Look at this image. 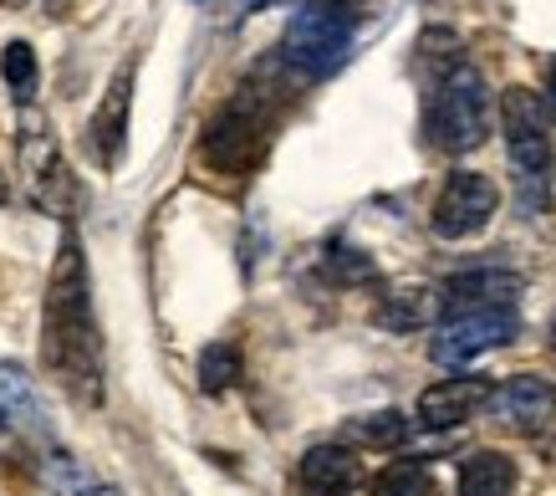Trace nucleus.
Segmentation results:
<instances>
[{"instance_id":"1","label":"nucleus","mask_w":556,"mask_h":496,"mask_svg":"<svg viewBox=\"0 0 556 496\" xmlns=\"http://www.w3.org/2000/svg\"><path fill=\"white\" fill-rule=\"evenodd\" d=\"M41 359L51 379L77 399V405H102V333L98 312H92V276L77 231H62L56 246V266L47 282V302H41Z\"/></svg>"},{"instance_id":"14","label":"nucleus","mask_w":556,"mask_h":496,"mask_svg":"<svg viewBox=\"0 0 556 496\" xmlns=\"http://www.w3.org/2000/svg\"><path fill=\"white\" fill-rule=\"evenodd\" d=\"M36 471H41V481H47L51 496H123L118 486L108 476H98L87 461H77L67 445L47 441L41 450H36Z\"/></svg>"},{"instance_id":"15","label":"nucleus","mask_w":556,"mask_h":496,"mask_svg":"<svg viewBox=\"0 0 556 496\" xmlns=\"http://www.w3.org/2000/svg\"><path fill=\"white\" fill-rule=\"evenodd\" d=\"M296 476H302V486L312 496H348L363 481V466H357V456L348 450V445H312L302 456V466H296Z\"/></svg>"},{"instance_id":"17","label":"nucleus","mask_w":556,"mask_h":496,"mask_svg":"<svg viewBox=\"0 0 556 496\" xmlns=\"http://www.w3.org/2000/svg\"><path fill=\"white\" fill-rule=\"evenodd\" d=\"M439 312V297L424 287H404V292H388L378 312H372V323L388 327V333H419V327L434 323Z\"/></svg>"},{"instance_id":"3","label":"nucleus","mask_w":556,"mask_h":496,"mask_svg":"<svg viewBox=\"0 0 556 496\" xmlns=\"http://www.w3.org/2000/svg\"><path fill=\"white\" fill-rule=\"evenodd\" d=\"M270 134H276V108H270V98H266V92H255V87H240L236 98H230L215 119L204 123L200 159L215 174L245 179V174L266 159Z\"/></svg>"},{"instance_id":"7","label":"nucleus","mask_w":556,"mask_h":496,"mask_svg":"<svg viewBox=\"0 0 556 496\" xmlns=\"http://www.w3.org/2000/svg\"><path fill=\"white\" fill-rule=\"evenodd\" d=\"M495 206H501V189H495L490 174L455 170L444 179V189H439L434 210H429V231H434L439 240H470L490 225Z\"/></svg>"},{"instance_id":"10","label":"nucleus","mask_w":556,"mask_h":496,"mask_svg":"<svg viewBox=\"0 0 556 496\" xmlns=\"http://www.w3.org/2000/svg\"><path fill=\"white\" fill-rule=\"evenodd\" d=\"M134 83H138V67L113 72V83L102 87V103L92 108V119H87V149L98 159L102 170H113L123 154V144H128V123H134Z\"/></svg>"},{"instance_id":"22","label":"nucleus","mask_w":556,"mask_h":496,"mask_svg":"<svg viewBox=\"0 0 556 496\" xmlns=\"http://www.w3.org/2000/svg\"><path fill=\"white\" fill-rule=\"evenodd\" d=\"M321 266H327V276H332V282H342V287H357V282H372V276H378L372 257H363V251H357V246H348V240H332Z\"/></svg>"},{"instance_id":"11","label":"nucleus","mask_w":556,"mask_h":496,"mask_svg":"<svg viewBox=\"0 0 556 496\" xmlns=\"http://www.w3.org/2000/svg\"><path fill=\"white\" fill-rule=\"evenodd\" d=\"M521 297V276L506 272V266H470V272H455L439 292V308L444 318H459V312H495V308H516Z\"/></svg>"},{"instance_id":"27","label":"nucleus","mask_w":556,"mask_h":496,"mask_svg":"<svg viewBox=\"0 0 556 496\" xmlns=\"http://www.w3.org/2000/svg\"><path fill=\"white\" fill-rule=\"evenodd\" d=\"M552 348H556V318H552Z\"/></svg>"},{"instance_id":"24","label":"nucleus","mask_w":556,"mask_h":496,"mask_svg":"<svg viewBox=\"0 0 556 496\" xmlns=\"http://www.w3.org/2000/svg\"><path fill=\"white\" fill-rule=\"evenodd\" d=\"M546 108H552V119H556V62H552V72H546Z\"/></svg>"},{"instance_id":"8","label":"nucleus","mask_w":556,"mask_h":496,"mask_svg":"<svg viewBox=\"0 0 556 496\" xmlns=\"http://www.w3.org/2000/svg\"><path fill=\"white\" fill-rule=\"evenodd\" d=\"M516 308H495V312H459V318H444L429 343L434 363L444 369H459V363H475L480 354L501 348V343L516 338Z\"/></svg>"},{"instance_id":"18","label":"nucleus","mask_w":556,"mask_h":496,"mask_svg":"<svg viewBox=\"0 0 556 496\" xmlns=\"http://www.w3.org/2000/svg\"><path fill=\"white\" fill-rule=\"evenodd\" d=\"M0 77H5V92L16 98V108H31L36 77H41L31 41H5V52H0Z\"/></svg>"},{"instance_id":"2","label":"nucleus","mask_w":556,"mask_h":496,"mask_svg":"<svg viewBox=\"0 0 556 496\" xmlns=\"http://www.w3.org/2000/svg\"><path fill=\"white\" fill-rule=\"evenodd\" d=\"M424 138L434 144L439 154H470L490 138V87L480 77V67L470 62H450L429 83L424 98Z\"/></svg>"},{"instance_id":"23","label":"nucleus","mask_w":556,"mask_h":496,"mask_svg":"<svg viewBox=\"0 0 556 496\" xmlns=\"http://www.w3.org/2000/svg\"><path fill=\"white\" fill-rule=\"evenodd\" d=\"M296 5H317V11H332L348 21H368L378 11V0H296Z\"/></svg>"},{"instance_id":"5","label":"nucleus","mask_w":556,"mask_h":496,"mask_svg":"<svg viewBox=\"0 0 556 496\" xmlns=\"http://www.w3.org/2000/svg\"><path fill=\"white\" fill-rule=\"evenodd\" d=\"M353 41H357V21L317 11V5H302V11H291L287 32H281V62L296 77H306V83H321V77L348 67Z\"/></svg>"},{"instance_id":"4","label":"nucleus","mask_w":556,"mask_h":496,"mask_svg":"<svg viewBox=\"0 0 556 496\" xmlns=\"http://www.w3.org/2000/svg\"><path fill=\"white\" fill-rule=\"evenodd\" d=\"M16 174H21V195L26 206L56 221H72V200H77V179H72L56 128L47 113L21 108V128H16Z\"/></svg>"},{"instance_id":"19","label":"nucleus","mask_w":556,"mask_h":496,"mask_svg":"<svg viewBox=\"0 0 556 496\" xmlns=\"http://www.w3.org/2000/svg\"><path fill=\"white\" fill-rule=\"evenodd\" d=\"M368 496H434V476L424 461H388L378 476H372Z\"/></svg>"},{"instance_id":"6","label":"nucleus","mask_w":556,"mask_h":496,"mask_svg":"<svg viewBox=\"0 0 556 496\" xmlns=\"http://www.w3.org/2000/svg\"><path fill=\"white\" fill-rule=\"evenodd\" d=\"M501 128H506V154L516 164V174H521V185H546V174H552V134H546V103L531 87H506Z\"/></svg>"},{"instance_id":"26","label":"nucleus","mask_w":556,"mask_h":496,"mask_svg":"<svg viewBox=\"0 0 556 496\" xmlns=\"http://www.w3.org/2000/svg\"><path fill=\"white\" fill-rule=\"evenodd\" d=\"M5 5H16V11H26V5H41V0H5Z\"/></svg>"},{"instance_id":"16","label":"nucleus","mask_w":556,"mask_h":496,"mask_svg":"<svg viewBox=\"0 0 556 496\" xmlns=\"http://www.w3.org/2000/svg\"><path fill=\"white\" fill-rule=\"evenodd\" d=\"M516 481L521 476L506 450H470L459 461V496H510Z\"/></svg>"},{"instance_id":"21","label":"nucleus","mask_w":556,"mask_h":496,"mask_svg":"<svg viewBox=\"0 0 556 496\" xmlns=\"http://www.w3.org/2000/svg\"><path fill=\"white\" fill-rule=\"evenodd\" d=\"M240 374H245V363H240V348H236V343H210V348L200 354V389L204 394L236 389Z\"/></svg>"},{"instance_id":"9","label":"nucleus","mask_w":556,"mask_h":496,"mask_svg":"<svg viewBox=\"0 0 556 496\" xmlns=\"http://www.w3.org/2000/svg\"><path fill=\"white\" fill-rule=\"evenodd\" d=\"M47 435V410L36 399V384L21 363H0V466L5 456H16L21 445L41 450Z\"/></svg>"},{"instance_id":"12","label":"nucleus","mask_w":556,"mask_h":496,"mask_svg":"<svg viewBox=\"0 0 556 496\" xmlns=\"http://www.w3.org/2000/svg\"><path fill=\"white\" fill-rule=\"evenodd\" d=\"M495 399V384L480 374H455V379H439L419 394V425L424 430H455L465 425L470 414L490 410Z\"/></svg>"},{"instance_id":"20","label":"nucleus","mask_w":556,"mask_h":496,"mask_svg":"<svg viewBox=\"0 0 556 496\" xmlns=\"http://www.w3.org/2000/svg\"><path fill=\"white\" fill-rule=\"evenodd\" d=\"M408 430H414V420H404L399 410H378V414H357L348 435L357 445H372V450H393V445L408 441Z\"/></svg>"},{"instance_id":"13","label":"nucleus","mask_w":556,"mask_h":496,"mask_svg":"<svg viewBox=\"0 0 556 496\" xmlns=\"http://www.w3.org/2000/svg\"><path fill=\"white\" fill-rule=\"evenodd\" d=\"M490 414L521 435H536L556 420V384L546 374H510L490 399Z\"/></svg>"},{"instance_id":"25","label":"nucleus","mask_w":556,"mask_h":496,"mask_svg":"<svg viewBox=\"0 0 556 496\" xmlns=\"http://www.w3.org/2000/svg\"><path fill=\"white\" fill-rule=\"evenodd\" d=\"M0 206H11V174H5V164H0Z\"/></svg>"}]
</instances>
